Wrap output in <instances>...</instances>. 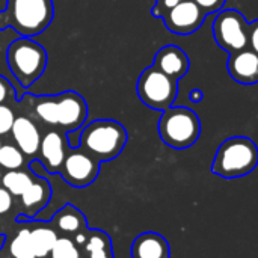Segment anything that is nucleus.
I'll use <instances>...</instances> for the list:
<instances>
[{
    "instance_id": "nucleus-1",
    "label": "nucleus",
    "mask_w": 258,
    "mask_h": 258,
    "mask_svg": "<svg viewBox=\"0 0 258 258\" xmlns=\"http://www.w3.org/2000/svg\"><path fill=\"white\" fill-rule=\"evenodd\" d=\"M53 17V0H6L0 12V30L11 27L23 38H33L51 24Z\"/></svg>"
},
{
    "instance_id": "nucleus-5",
    "label": "nucleus",
    "mask_w": 258,
    "mask_h": 258,
    "mask_svg": "<svg viewBox=\"0 0 258 258\" xmlns=\"http://www.w3.org/2000/svg\"><path fill=\"white\" fill-rule=\"evenodd\" d=\"M6 63L23 89H29L45 71L47 53L32 38H18L6 50Z\"/></svg>"
},
{
    "instance_id": "nucleus-12",
    "label": "nucleus",
    "mask_w": 258,
    "mask_h": 258,
    "mask_svg": "<svg viewBox=\"0 0 258 258\" xmlns=\"http://www.w3.org/2000/svg\"><path fill=\"white\" fill-rule=\"evenodd\" d=\"M227 67L230 76L242 85L249 86L258 82V54L251 48L230 54Z\"/></svg>"
},
{
    "instance_id": "nucleus-16",
    "label": "nucleus",
    "mask_w": 258,
    "mask_h": 258,
    "mask_svg": "<svg viewBox=\"0 0 258 258\" xmlns=\"http://www.w3.org/2000/svg\"><path fill=\"white\" fill-rule=\"evenodd\" d=\"M50 198V184L45 180H33L27 190L21 195V203L26 210L35 213L41 210Z\"/></svg>"
},
{
    "instance_id": "nucleus-24",
    "label": "nucleus",
    "mask_w": 258,
    "mask_h": 258,
    "mask_svg": "<svg viewBox=\"0 0 258 258\" xmlns=\"http://www.w3.org/2000/svg\"><path fill=\"white\" fill-rule=\"evenodd\" d=\"M15 121V113L6 104H0V136L11 132Z\"/></svg>"
},
{
    "instance_id": "nucleus-7",
    "label": "nucleus",
    "mask_w": 258,
    "mask_h": 258,
    "mask_svg": "<svg viewBox=\"0 0 258 258\" xmlns=\"http://www.w3.org/2000/svg\"><path fill=\"white\" fill-rule=\"evenodd\" d=\"M136 91L139 100L145 106L163 112L175 101L178 95V82L151 65L141 73Z\"/></svg>"
},
{
    "instance_id": "nucleus-21",
    "label": "nucleus",
    "mask_w": 258,
    "mask_h": 258,
    "mask_svg": "<svg viewBox=\"0 0 258 258\" xmlns=\"http://www.w3.org/2000/svg\"><path fill=\"white\" fill-rule=\"evenodd\" d=\"M85 251L89 254V258H112L110 239L104 233L97 231L85 242Z\"/></svg>"
},
{
    "instance_id": "nucleus-20",
    "label": "nucleus",
    "mask_w": 258,
    "mask_h": 258,
    "mask_svg": "<svg viewBox=\"0 0 258 258\" xmlns=\"http://www.w3.org/2000/svg\"><path fill=\"white\" fill-rule=\"evenodd\" d=\"M9 251L14 258H36L32 237H30V230L27 228L20 230L14 237V240L11 242Z\"/></svg>"
},
{
    "instance_id": "nucleus-23",
    "label": "nucleus",
    "mask_w": 258,
    "mask_h": 258,
    "mask_svg": "<svg viewBox=\"0 0 258 258\" xmlns=\"http://www.w3.org/2000/svg\"><path fill=\"white\" fill-rule=\"evenodd\" d=\"M51 258H80V252L76 248V245L73 243L71 239L68 237H57L51 252H50Z\"/></svg>"
},
{
    "instance_id": "nucleus-27",
    "label": "nucleus",
    "mask_w": 258,
    "mask_h": 258,
    "mask_svg": "<svg viewBox=\"0 0 258 258\" xmlns=\"http://www.w3.org/2000/svg\"><path fill=\"white\" fill-rule=\"evenodd\" d=\"M248 48L258 54V20L248 24Z\"/></svg>"
},
{
    "instance_id": "nucleus-6",
    "label": "nucleus",
    "mask_w": 258,
    "mask_h": 258,
    "mask_svg": "<svg viewBox=\"0 0 258 258\" xmlns=\"http://www.w3.org/2000/svg\"><path fill=\"white\" fill-rule=\"evenodd\" d=\"M160 139L171 148L184 150L192 147L201 135V121L198 115L183 106L163 110L159 121Z\"/></svg>"
},
{
    "instance_id": "nucleus-17",
    "label": "nucleus",
    "mask_w": 258,
    "mask_h": 258,
    "mask_svg": "<svg viewBox=\"0 0 258 258\" xmlns=\"http://www.w3.org/2000/svg\"><path fill=\"white\" fill-rule=\"evenodd\" d=\"M30 237H32L36 258L47 257L51 252V249L57 240L56 233L48 227H36V228L30 230Z\"/></svg>"
},
{
    "instance_id": "nucleus-4",
    "label": "nucleus",
    "mask_w": 258,
    "mask_h": 258,
    "mask_svg": "<svg viewBox=\"0 0 258 258\" xmlns=\"http://www.w3.org/2000/svg\"><path fill=\"white\" fill-rule=\"evenodd\" d=\"M258 165V147L245 136H234L221 144L212 171L222 178H240L251 174Z\"/></svg>"
},
{
    "instance_id": "nucleus-11",
    "label": "nucleus",
    "mask_w": 258,
    "mask_h": 258,
    "mask_svg": "<svg viewBox=\"0 0 258 258\" xmlns=\"http://www.w3.org/2000/svg\"><path fill=\"white\" fill-rule=\"evenodd\" d=\"M153 67H156L157 70H160L162 73H165L166 76L178 82L181 77L187 74L190 68V60H189V56L178 45L171 44V45L162 47L156 53Z\"/></svg>"
},
{
    "instance_id": "nucleus-14",
    "label": "nucleus",
    "mask_w": 258,
    "mask_h": 258,
    "mask_svg": "<svg viewBox=\"0 0 258 258\" xmlns=\"http://www.w3.org/2000/svg\"><path fill=\"white\" fill-rule=\"evenodd\" d=\"M11 133L17 147L23 151V154L33 156L39 151V145L42 139L41 133L35 125V122L27 116H15Z\"/></svg>"
},
{
    "instance_id": "nucleus-15",
    "label": "nucleus",
    "mask_w": 258,
    "mask_h": 258,
    "mask_svg": "<svg viewBox=\"0 0 258 258\" xmlns=\"http://www.w3.org/2000/svg\"><path fill=\"white\" fill-rule=\"evenodd\" d=\"M171 249L166 239L157 233H142L132 245V258H169Z\"/></svg>"
},
{
    "instance_id": "nucleus-31",
    "label": "nucleus",
    "mask_w": 258,
    "mask_h": 258,
    "mask_svg": "<svg viewBox=\"0 0 258 258\" xmlns=\"http://www.w3.org/2000/svg\"><path fill=\"white\" fill-rule=\"evenodd\" d=\"M0 148H2V144H0Z\"/></svg>"
},
{
    "instance_id": "nucleus-3",
    "label": "nucleus",
    "mask_w": 258,
    "mask_h": 258,
    "mask_svg": "<svg viewBox=\"0 0 258 258\" xmlns=\"http://www.w3.org/2000/svg\"><path fill=\"white\" fill-rule=\"evenodd\" d=\"M127 130L115 119H95L83 127L79 148L98 162L112 160L121 154L127 144Z\"/></svg>"
},
{
    "instance_id": "nucleus-2",
    "label": "nucleus",
    "mask_w": 258,
    "mask_h": 258,
    "mask_svg": "<svg viewBox=\"0 0 258 258\" xmlns=\"http://www.w3.org/2000/svg\"><path fill=\"white\" fill-rule=\"evenodd\" d=\"M35 113L45 124L74 132L85 124L88 104L76 91H63L56 95L38 97L35 100Z\"/></svg>"
},
{
    "instance_id": "nucleus-18",
    "label": "nucleus",
    "mask_w": 258,
    "mask_h": 258,
    "mask_svg": "<svg viewBox=\"0 0 258 258\" xmlns=\"http://www.w3.org/2000/svg\"><path fill=\"white\" fill-rule=\"evenodd\" d=\"M54 224L63 233H77V231H80L86 225V221H85V218L82 216V213L76 207L65 206L56 215Z\"/></svg>"
},
{
    "instance_id": "nucleus-30",
    "label": "nucleus",
    "mask_w": 258,
    "mask_h": 258,
    "mask_svg": "<svg viewBox=\"0 0 258 258\" xmlns=\"http://www.w3.org/2000/svg\"><path fill=\"white\" fill-rule=\"evenodd\" d=\"M203 91H200V89H194L192 92H190V101H194V103H200L201 100H203Z\"/></svg>"
},
{
    "instance_id": "nucleus-22",
    "label": "nucleus",
    "mask_w": 258,
    "mask_h": 258,
    "mask_svg": "<svg viewBox=\"0 0 258 258\" xmlns=\"http://www.w3.org/2000/svg\"><path fill=\"white\" fill-rule=\"evenodd\" d=\"M24 163L23 151L15 145H2L0 148V166L8 171H14L21 168Z\"/></svg>"
},
{
    "instance_id": "nucleus-9",
    "label": "nucleus",
    "mask_w": 258,
    "mask_h": 258,
    "mask_svg": "<svg viewBox=\"0 0 258 258\" xmlns=\"http://www.w3.org/2000/svg\"><path fill=\"white\" fill-rule=\"evenodd\" d=\"M100 162L82 148L67 151L65 160L59 169L63 180L74 187L89 186L98 175Z\"/></svg>"
},
{
    "instance_id": "nucleus-25",
    "label": "nucleus",
    "mask_w": 258,
    "mask_h": 258,
    "mask_svg": "<svg viewBox=\"0 0 258 258\" xmlns=\"http://www.w3.org/2000/svg\"><path fill=\"white\" fill-rule=\"evenodd\" d=\"M181 2H184V0H156L154 6L151 9V14L157 18H163L169 9H172L174 6H177Z\"/></svg>"
},
{
    "instance_id": "nucleus-13",
    "label": "nucleus",
    "mask_w": 258,
    "mask_h": 258,
    "mask_svg": "<svg viewBox=\"0 0 258 258\" xmlns=\"http://www.w3.org/2000/svg\"><path fill=\"white\" fill-rule=\"evenodd\" d=\"M41 162L48 172H59L65 156H67V141L65 135L60 132H48L42 136L39 145Z\"/></svg>"
},
{
    "instance_id": "nucleus-26",
    "label": "nucleus",
    "mask_w": 258,
    "mask_h": 258,
    "mask_svg": "<svg viewBox=\"0 0 258 258\" xmlns=\"http://www.w3.org/2000/svg\"><path fill=\"white\" fill-rule=\"evenodd\" d=\"M194 2L206 12V15H209V14L221 11L227 0H194Z\"/></svg>"
},
{
    "instance_id": "nucleus-19",
    "label": "nucleus",
    "mask_w": 258,
    "mask_h": 258,
    "mask_svg": "<svg viewBox=\"0 0 258 258\" xmlns=\"http://www.w3.org/2000/svg\"><path fill=\"white\" fill-rule=\"evenodd\" d=\"M32 177L23 171H18V169H14V171H8L3 178H2V183H3V187L11 194V195H15V197H21L27 187L32 184Z\"/></svg>"
},
{
    "instance_id": "nucleus-29",
    "label": "nucleus",
    "mask_w": 258,
    "mask_h": 258,
    "mask_svg": "<svg viewBox=\"0 0 258 258\" xmlns=\"http://www.w3.org/2000/svg\"><path fill=\"white\" fill-rule=\"evenodd\" d=\"M11 94L14 95V91H12L9 82L5 77L0 76V104H5V101H8Z\"/></svg>"
},
{
    "instance_id": "nucleus-10",
    "label": "nucleus",
    "mask_w": 258,
    "mask_h": 258,
    "mask_svg": "<svg viewBox=\"0 0 258 258\" xmlns=\"http://www.w3.org/2000/svg\"><path fill=\"white\" fill-rule=\"evenodd\" d=\"M206 17V12L194 0H184L169 9L162 20L169 32L177 35H190L203 26Z\"/></svg>"
},
{
    "instance_id": "nucleus-28",
    "label": "nucleus",
    "mask_w": 258,
    "mask_h": 258,
    "mask_svg": "<svg viewBox=\"0 0 258 258\" xmlns=\"http://www.w3.org/2000/svg\"><path fill=\"white\" fill-rule=\"evenodd\" d=\"M12 207V195L5 189L0 187V215H5Z\"/></svg>"
},
{
    "instance_id": "nucleus-8",
    "label": "nucleus",
    "mask_w": 258,
    "mask_h": 258,
    "mask_svg": "<svg viewBox=\"0 0 258 258\" xmlns=\"http://www.w3.org/2000/svg\"><path fill=\"white\" fill-rule=\"evenodd\" d=\"M248 24L246 18L237 9H225L215 18V41L230 54L248 48Z\"/></svg>"
}]
</instances>
